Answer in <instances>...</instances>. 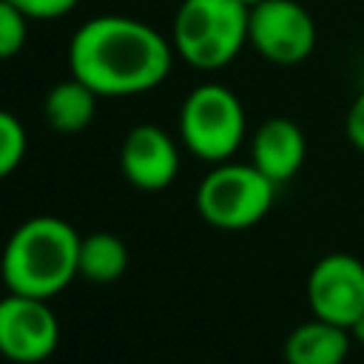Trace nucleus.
Segmentation results:
<instances>
[{"instance_id": "obj_1", "label": "nucleus", "mask_w": 364, "mask_h": 364, "mask_svg": "<svg viewBox=\"0 0 364 364\" xmlns=\"http://www.w3.org/2000/svg\"><path fill=\"white\" fill-rule=\"evenodd\" d=\"M173 63L171 43L125 14L85 20L68 43V68L97 97H131L156 88Z\"/></svg>"}, {"instance_id": "obj_2", "label": "nucleus", "mask_w": 364, "mask_h": 364, "mask_svg": "<svg viewBox=\"0 0 364 364\" xmlns=\"http://www.w3.org/2000/svg\"><path fill=\"white\" fill-rule=\"evenodd\" d=\"M80 233L57 216H31L14 228L0 256V276L9 293L51 299L65 290L77 270Z\"/></svg>"}, {"instance_id": "obj_3", "label": "nucleus", "mask_w": 364, "mask_h": 364, "mask_svg": "<svg viewBox=\"0 0 364 364\" xmlns=\"http://www.w3.org/2000/svg\"><path fill=\"white\" fill-rule=\"evenodd\" d=\"M250 9L242 0H182L173 14V51L199 71L225 68L247 43Z\"/></svg>"}, {"instance_id": "obj_4", "label": "nucleus", "mask_w": 364, "mask_h": 364, "mask_svg": "<svg viewBox=\"0 0 364 364\" xmlns=\"http://www.w3.org/2000/svg\"><path fill=\"white\" fill-rule=\"evenodd\" d=\"M276 182L253 162H219L196 188L199 216L219 230H247L267 216Z\"/></svg>"}, {"instance_id": "obj_5", "label": "nucleus", "mask_w": 364, "mask_h": 364, "mask_svg": "<svg viewBox=\"0 0 364 364\" xmlns=\"http://www.w3.org/2000/svg\"><path fill=\"white\" fill-rule=\"evenodd\" d=\"M245 108L239 97L219 82L196 85L179 108V136L185 148L210 165L228 162L245 139Z\"/></svg>"}, {"instance_id": "obj_6", "label": "nucleus", "mask_w": 364, "mask_h": 364, "mask_svg": "<svg viewBox=\"0 0 364 364\" xmlns=\"http://www.w3.org/2000/svg\"><path fill=\"white\" fill-rule=\"evenodd\" d=\"M247 43L276 65H299L316 48V23L296 0H264L250 9Z\"/></svg>"}, {"instance_id": "obj_7", "label": "nucleus", "mask_w": 364, "mask_h": 364, "mask_svg": "<svg viewBox=\"0 0 364 364\" xmlns=\"http://www.w3.org/2000/svg\"><path fill=\"white\" fill-rule=\"evenodd\" d=\"M310 313L338 327H353L364 313V262L353 253H327L307 273Z\"/></svg>"}, {"instance_id": "obj_8", "label": "nucleus", "mask_w": 364, "mask_h": 364, "mask_svg": "<svg viewBox=\"0 0 364 364\" xmlns=\"http://www.w3.org/2000/svg\"><path fill=\"white\" fill-rule=\"evenodd\" d=\"M60 341V321L48 299L9 293L0 299V355L14 364L46 361Z\"/></svg>"}, {"instance_id": "obj_9", "label": "nucleus", "mask_w": 364, "mask_h": 364, "mask_svg": "<svg viewBox=\"0 0 364 364\" xmlns=\"http://www.w3.org/2000/svg\"><path fill=\"white\" fill-rule=\"evenodd\" d=\"M119 165L125 179L139 191H162L179 173V148L156 125H134L119 151Z\"/></svg>"}, {"instance_id": "obj_10", "label": "nucleus", "mask_w": 364, "mask_h": 364, "mask_svg": "<svg viewBox=\"0 0 364 364\" xmlns=\"http://www.w3.org/2000/svg\"><path fill=\"white\" fill-rule=\"evenodd\" d=\"M307 156V139L301 128L287 117L264 119L250 139V162L276 185L293 179Z\"/></svg>"}, {"instance_id": "obj_11", "label": "nucleus", "mask_w": 364, "mask_h": 364, "mask_svg": "<svg viewBox=\"0 0 364 364\" xmlns=\"http://www.w3.org/2000/svg\"><path fill=\"white\" fill-rule=\"evenodd\" d=\"M353 347L347 327L324 321L318 316L301 321L284 338V364H344Z\"/></svg>"}, {"instance_id": "obj_12", "label": "nucleus", "mask_w": 364, "mask_h": 364, "mask_svg": "<svg viewBox=\"0 0 364 364\" xmlns=\"http://www.w3.org/2000/svg\"><path fill=\"white\" fill-rule=\"evenodd\" d=\"M97 114V94L71 74V80L57 82L43 100L46 122L60 134H77L91 125Z\"/></svg>"}, {"instance_id": "obj_13", "label": "nucleus", "mask_w": 364, "mask_h": 364, "mask_svg": "<svg viewBox=\"0 0 364 364\" xmlns=\"http://www.w3.org/2000/svg\"><path fill=\"white\" fill-rule=\"evenodd\" d=\"M128 267V247L119 236L97 230L91 236H80V256H77V270L82 279L108 284L117 282Z\"/></svg>"}, {"instance_id": "obj_14", "label": "nucleus", "mask_w": 364, "mask_h": 364, "mask_svg": "<svg viewBox=\"0 0 364 364\" xmlns=\"http://www.w3.org/2000/svg\"><path fill=\"white\" fill-rule=\"evenodd\" d=\"M26 128L23 122L9 114V111H0V179L9 176L26 156Z\"/></svg>"}, {"instance_id": "obj_15", "label": "nucleus", "mask_w": 364, "mask_h": 364, "mask_svg": "<svg viewBox=\"0 0 364 364\" xmlns=\"http://www.w3.org/2000/svg\"><path fill=\"white\" fill-rule=\"evenodd\" d=\"M26 37H28V17L9 0H0V60H11L14 54H20Z\"/></svg>"}, {"instance_id": "obj_16", "label": "nucleus", "mask_w": 364, "mask_h": 364, "mask_svg": "<svg viewBox=\"0 0 364 364\" xmlns=\"http://www.w3.org/2000/svg\"><path fill=\"white\" fill-rule=\"evenodd\" d=\"M9 3L17 6L28 20H60L80 0H9Z\"/></svg>"}, {"instance_id": "obj_17", "label": "nucleus", "mask_w": 364, "mask_h": 364, "mask_svg": "<svg viewBox=\"0 0 364 364\" xmlns=\"http://www.w3.org/2000/svg\"><path fill=\"white\" fill-rule=\"evenodd\" d=\"M344 136L347 142L364 154V91L353 100V105L347 108V117H344Z\"/></svg>"}, {"instance_id": "obj_18", "label": "nucleus", "mask_w": 364, "mask_h": 364, "mask_svg": "<svg viewBox=\"0 0 364 364\" xmlns=\"http://www.w3.org/2000/svg\"><path fill=\"white\" fill-rule=\"evenodd\" d=\"M350 336H353V344H361V347H364V313H361V316L353 321Z\"/></svg>"}, {"instance_id": "obj_19", "label": "nucleus", "mask_w": 364, "mask_h": 364, "mask_svg": "<svg viewBox=\"0 0 364 364\" xmlns=\"http://www.w3.org/2000/svg\"><path fill=\"white\" fill-rule=\"evenodd\" d=\"M247 9H253V6H259V3H264V0H242Z\"/></svg>"}]
</instances>
